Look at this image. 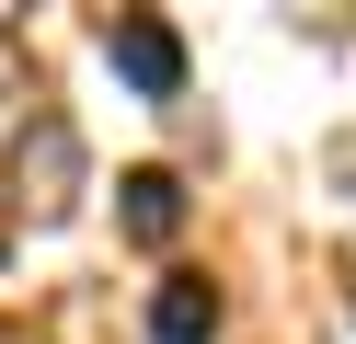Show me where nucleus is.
Masks as SVG:
<instances>
[{
  "label": "nucleus",
  "mask_w": 356,
  "mask_h": 344,
  "mask_svg": "<svg viewBox=\"0 0 356 344\" xmlns=\"http://www.w3.org/2000/svg\"><path fill=\"white\" fill-rule=\"evenodd\" d=\"M115 218H127V241H172L184 229V172H161V161L115 172Z\"/></svg>",
  "instance_id": "3"
},
{
  "label": "nucleus",
  "mask_w": 356,
  "mask_h": 344,
  "mask_svg": "<svg viewBox=\"0 0 356 344\" xmlns=\"http://www.w3.org/2000/svg\"><path fill=\"white\" fill-rule=\"evenodd\" d=\"M104 58H115V81H138L149 104H172V92H184V35H172L161 12H115Z\"/></svg>",
  "instance_id": "2"
},
{
  "label": "nucleus",
  "mask_w": 356,
  "mask_h": 344,
  "mask_svg": "<svg viewBox=\"0 0 356 344\" xmlns=\"http://www.w3.org/2000/svg\"><path fill=\"white\" fill-rule=\"evenodd\" d=\"M0 183H12V218H24V229H58L81 195H92V149H81V126L35 104L24 138H12V172H0Z\"/></svg>",
  "instance_id": "1"
},
{
  "label": "nucleus",
  "mask_w": 356,
  "mask_h": 344,
  "mask_svg": "<svg viewBox=\"0 0 356 344\" xmlns=\"http://www.w3.org/2000/svg\"><path fill=\"white\" fill-rule=\"evenodd\" d=\"M149 333H161V344H207V333H218V287H207V275H161Z\"/></svg>",
  "instance_id": "4"
}]
</instances>
